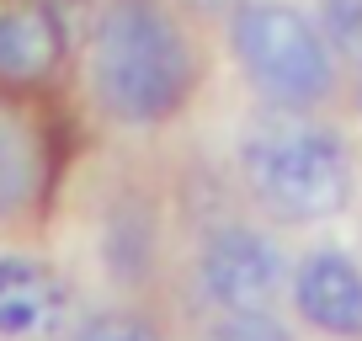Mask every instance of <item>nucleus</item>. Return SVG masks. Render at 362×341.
I'll return each instance as SVG.
<instances>
[{
	"label": "nucleus",
	"mask_w": 362,
	"mask_h": 341,
	"mask_svg": "<svg viewBox=\"0 0 362 341\" xmlns=\"http://www.w3.org/2000/svg\"><path fill=\"white\" fill-rule=\"evenodd\" d=\"M90 86L117 123H160L192 86L181 27L155 0H107L90 37Z\"/></svg>",
	"instance_id": "obj_1"
},
{
	"label": "nucleus",
	"mask_w": 362,
	"mask_h": 341,
	"mask_svg": "<svg viewBox=\"0 0 362 341\" xmlns=\"http://www.w3.org/2000/svg\"><path fill=\"white\" fill-rule=\"evenodd\" d=\"M250 187L283 219H330L351 197V149L336 128L277 107L240 144Z\"/></svg>",
	"instance_id": "obj_2"
},
{
	"label": "nucleus",
	"mask_w": 362,
	"mask_h": 341,
	"mask_svg": "<svg viewBox=\"0 0 362 341\" xmlns=\"http://www.w3.org/2000/svg\"><path fill=\"white\" fill-rule=\"evenodd\" d=\"M229 43H235L240 69L250 75L261 96L272 107H304L325 102L330 96V54L325 37L277 0H245L229 22Z\"/></svg>",
	"instance_id": "obj_3"
},
{
	"label": "nucleus",
	"mask_w": 362,
	"mask_h": 341,
	"mask_svg": "<svg viewBox=\"0 0 362 341\" xmlns=\"http://www.w3.org/2000/svg\"><path fill=\"white\" fill-rule=\"evenodd\" d=\"M197 283L224 309H267L283 288V250L256 229H218L197 256Z\"/></svg>",
	"instance_id": "obj_4"
},
{
	"label": "nucleus",
	"mask_w": 362,
	"mask_h": 341,
	"mask_svg": "<svg viewBox=\"0 0 362 341\" xmlns=\"http://www.w3.org/2000/svg\"><path fill=\"white\" fill-rule=\"evenodd\" d=\"M64 54V22L48 0H0V86H37Z\"/></svg>",
	"instance_id": "obj_5"
},
{
	"label": "nucleus",
	"mask_w": 362,
	"mask_h": 341,
	"mask_svg": "<svg viewBox=\"0 0 362 341\" xmlns=\"http://www.w3.org/2000/svg\"><path fill=\"white\" fill-rule=\"evenodd\" d=\"M298 315L330 336H362V272L341 250H315L293 277Z\"/></svg>",
	"instance_id": "obj_6"
},
{
	"label": "nucleus",
	"mask_w": 362,
	"mask_h": 341,
	"mask_svg": "<svg viewBox=\"0 0 362 341\" xmlns=\"http://www.w3.org/2000/svg\"><path fill=\"white\" fill-rule=\"evenodd\" d=\"M64 315V283L37 256L0 250V336H43Z\"/></svg>",
	"instance_id": "obj_7"
},
{
	"label": "nucleus",
	"mask_w": 362,
	"mask_h": 341,
	"mask_svg": "<svg viewBox=\"0 0 362 341\" xmlns=\"http://www.w3.org/2000/svg\"><path fill=\"white\" fill-rule=\"evenodd\" d=\"M33 187H37V144L22 117L0 107V219H11L33 197Z\"/></svg>",
	"instance_id": "obj_8"
},
{
	"label": "nucleus",
	"mask_w": 362,
	"mask_h": 341,
	"mask_svg": "<svg viewBox=\"0 0 362 341\" xmlns=\"http://www.w3.org/2000/svg\"><path fill=\"white\" fill-rule=\"evenodd\" d=\"M325 27L346 54H362V0H325Z\"/></svg>",
	"instance_id": "obj_9"
},
{
	"label": "nucleus",
	"mask_w": 362,
	"mask_h": 341,
	"mask_svg": "<svg viewBox=\"0 0 362 341\" xmlns=\"http://www.w3.org/2000/svg\"><path fill=\"white\" fill-rule=\"evenodd\" d=\"M218 341H288V336L272 325L261 309H235V315L218 325Z\"/></svg>",
	"instance_id": "obj_10"
},
{
	"label": "nucleus",
	"mask_w": 362,
	"mask_h": 341,
	"mask_svg": "<svg viewBox=\"0 0 362 341\" xmlns=\"http://www.w3.org/2000/svg\"><path fill=\"white\" fill-rule=\"evenodd\" d=\"M75 341H155V336H149L139 320H128V315H102V320H90Z\"/></svg>",
	"instance_id": "obj_11"
},
{
	"label": "nucleus",
	"mask_w": 362,
	"mask_h": 341,
	"mask_svg": "<svg viewBox=\"0 0 362 341\" xmlns=\"http://www.w3.org/2000/svg\"><path fill=\"white\" fill-rule=\"evenodd\" d=\"M197 6H218V0H197Z\"/></svg>",
	"instance_id": "obj_12"
}]
</instances>
